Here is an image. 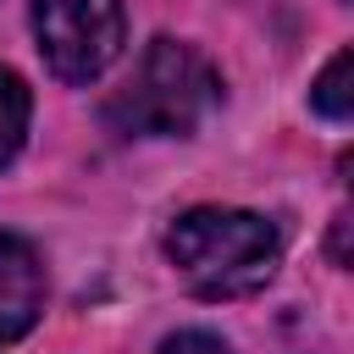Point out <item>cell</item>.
Instances as JSON below:
<instances>
[{
    "label": "cell",
    "mask_w": 354,
    "mask_h": 354,
    "mask_svg": "<svg viewBox=\"0 0 354 354\" xmlns=\"http://www.w3.org/2000/svg\"><path fill=\"white\" fill-rule=\"evenodd\" d=\"M310 105H315L326 122H348V116H354V50H337V55L321 66V77H315V88H310Z\"/></svg>",
    "instance_id": "cell-5"
},
{
    "label": "cell",
    "mask_w": 354,
    "mask_h": 354,
    "mask_svg": "<svg viewBox=\"0 0 354 354\" xmlns=\"http://www.w3.org/2000/svg\"><path fill=\"white\" fill-rule=\"evenodd\" d=\"M160 354H227V343L210 337V332H171L160 343Z\"/></svg>",
    "instance_id": "cell-7"
},
{
    "label": "cell",
    "mask_w": 354,
    "mask_h": 354,
    "mask_svg": "<svg viewBox=\"0 0 354 354\" xmlns=\"http://www.w3.org/2000/svg\"><path fill=\"white\" fill-rule=\"evenodd\" d=\"M332 260L337 266L348 260V216H337V227H332Z\"/></svg>",
    "instance_id": "cell-8"
},
{
    "label": "cell",
    "mask_w": 354,
    "mask_h": 354,
    "mask_svg": "<svg viewBox=\"0 0 354 354\" xmlns=\"http://www.w3.org/2000/svg\"><path fill=\"white\" fill-rule=\"evenodd\" d=\"M39 315H44L39 254L17 232H0V343H17L22 332H33Z\"/></svg>",
    "instance_id": "cell-4"
},
{
    "label": "cell",
    "mask_w": 354,
    "mask_h": 354,
    "mask_svg": "<svg viewBox=\"0 0 354 354\" xmlns=\"http://www.w3.org/2000/svg\"><path fill=\"white\" fill-rule=\"evenodd\" d=\"M33 33L55 77L88 83L122 55V0H33Z\"/></svg>",
    "instance_id": "cell-3"
},
{
    "label": "cell",
    "mask_w": 354,
    "mask_h": 354,
    "mask_svg": "<svg viewBox=\"0 0 354 354\" xmlns=\"http://www.w3.org/2000/svg\"><path fill=\"white\" fill-rule=\"evenodd\" d=\"M171 266L188 277L194 293L205 299H238L271 282L277 271V227L254 210H221L199 205L171 221L166 232Z\"/></svg>",
    "instance_id": "cell-1"
},
{
    "label": "cell",
    "mask_w": 354,
    "mask_h": 354,
    "mask_svg": "<svg viewBox=\"0 0 354 354\" xmlns=\"http://www.w3.org/2000/svg\"><path fill=\"white\" fill-rule=\"evenodd\" d=\"M221 105V77L216 66L177 39H155L133 72V83L105 105L116 133L133 138H188L210 122V111Z\"/></svg>",
    "instance_id": "cell-2"
},
{
    "label": "cell",
    "mask_w": 354,
    "mask_h": 354,
    "mask_svg": "<svg viewBox=\"0 0 354 354\" xmlns=\"http://www.w3.org/2000/svg\"><path fill=\"white\" fill-rule=\"evenodd\" d=\"M28 111H33L28 83L0 66V166H11V155L22 149V138H28Z\"/></svg>",
    "instance_id": "cell-6"
}]
</instances>
